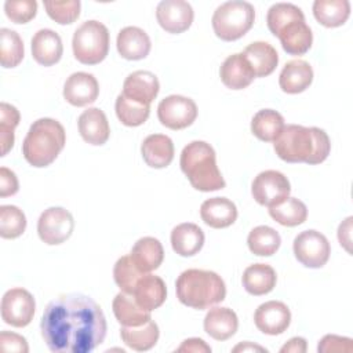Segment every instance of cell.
<instances>
[{"label":"cell","instance_id":"9c48e42d","mask_svg":"<svg viewBox=\"0 0 353 353\" xmlns=\"http://www.w3.org/2000/svg\"><path fill=\"white\" fill-rule=\"evenodd\" d=\"M291 192L288 178L276 170H266L259 172L251 185L254 200L266 207H273L284 201Z\"/></svg>","mask_w":353,"mask_h":353},{"label":"cell","instance_id":"681fc988","mask_svg":"<svg viewBox=\"0 0 353 353\" xmlns=\"http://www.w3.org/2000/svg\"><path fill=\"white\" fill-rule=\"evenodd\" d=\"M352 216H347L338 228V240L341 245L347 251L352 252L350 250V230H352Z\"/></svg>","mask_w":353,"mask_h":353},{"label":"cell","instance_id":"9a60e30c","mask_svg":"<svg viewBox=\"0 0 353 353\" xmlns=\"http://www.w3.org/2000/svg\"><path fill=\"white\" fill-rule=\"evenodd\" d=\"M99 84L94 74L87 72L72 73L63 84V98L73 106H85L97 101Z\"/></svg>","mask_w":353,"mask_h":353},{"label":"cell","instance_id":"f35d334b","mask_svg":"<svg viewBox=\"0 0 353 353\" xmlns=\"http://www.w3.org/2000/svg\"><path fill=\"white\" fill-rule=\"evenodd\" d=\"M143 274L145 273H142L135 266V263L132 262L130 255H124V256L119 258L117 262L114 263V268H113L114 283L117 284L120 291H123L125 294H130V295L134 294L137 283Z\"/></svg>","mask_w":353,"mask_h":353},{"label":"cell","instance_id":"8d00e7d4","mask_svg":"<svg viewBox=\"0 0 353 353\" xmlns=\"http://www.w3.org/2000/svg\"><path fill=\"white\" fill-rule=\"evenodd\" d=\"M25 48L21 36L8 28L0 29V62L3 68H15L23 59Z\"/></svg>","mask_w":353,"mask_h":353},{"label":"cell","instance_id":"8992f818","mask_svg":"<svg viewBox=\"0 0 353 353\" xmlns=\"http://www.w3.org/2000/svg\"><path fill=\"white\" fill-rule=\"evenodd\" d=\"M255 8L248 1L232 0L222 3L212 15V29L223 41L243 37L254 25Z\"/></svg>","mask_w":353,"mask_h":353},{"label":"cell","instance_id":"603a6c76","mask_svg":"<svg viewBox=\"0 0 353 353\" xmlns=\"http://www.w3.org/2000/svg\"><path fill=\"white\" fill-rule=\"evenodd\" d=\"M132 296L141 307L152 312L160 307L167 298L165 283L159 276L145 273L138 280Z\"/></svg>","mask_w":353,"mask_h":353},{"label":"cell","instance_id":"2e32d148","mask_svg":"<svg viewBox=\"0 0 353 353\" xmlns=\"http://www.w3.org/2000/svg\"><path fill=\"white\" fill-rule=\"evenodd\" d=\"M160 90L159 79L149 70H135L123 83V95L143 105H150Z\"/></svg>","mask_w":353,"mask_h":353},{"label":"cell","instance_id":"277c9868","mask_svg":"<svg viewBox=\"0 0 353 353\" xmlns=\"http://www.w3.org/2000/svg\"><path fill=\"white\" fill-rule=\"evenodd\" d=\"M179 165L196 190L212 192L226 186L216 165L215 150L204 141H192L188 143L181 152Z\"/></svg>","mask_w":353,"mask_h":353},{"label":"cell","instance_id":"30bf717a","mask_svg":"<svg viewBox=\"0 0 353 353\" xmlns=\"http://www.w3.org/2000/svg\"><path fill=\"white\" fill-rule=\"evenodd\" d=\"M73 229V216L63 207H50L44 210L37 221L39 237L48 245L62 244L72 236Z\"/></svg>","mask_w":353,"mask_h":353},{"label":"cell","instance_id":"d6a6232c","mask_svg":"<svg viewBox=\"0 0 353 353\" xmlns=\"http://www.w3.org/2000/svg\"><path fill=\"white\" fill-rule=\"evenodd\" d=\"M314 18L325 28L343 25L350 15V3L347 0H316L313 3Z\"/></svg>","mask_w":353,"mask_h":353},{"label":"cell","instance_id":"bcb514c9","mask_svg":"<svg viewBox=\"0 0 353 353\" xmlns=\"http://www.w3.org/2000/svg\"><path fill=\"white\" fill-rule=\"evenodd\" d=\"M0 347L3 352H15V353H28L29 346L26 339L15 332L1 331L0 332Z\"/></svg>","mask_w":353,"mask_h":353},{"label":"cell","instance_id":"c3c4849f","mask_svg":"<svg viewBox=\"0 0 353 353\" xmlns=\"http://www.w3.org/2000/svg\"><path fill=\"white\" fill-rule=\"evenodd\" d=\"M176 352H193V353H210L211 347L200 338H189L182 342Z\"/></svg>","mask_w":353,"mask_h":353},{"label":"cell","instance_id":"ac0fdd59","mask_svg":"<svg viewBox=\"0 0 353 353\" xmlns=\"http://www.w3.org/2000/svg\"><path fill=\"white\" fill-rule=\"evenodd\" d=\"M283 50L290 55H303L309 51L313 43V33L305 19H295L283 26L279 33Z\"/></svg>","mask_w":353,"mask_h":353},{"label":"cell","instance_id":"f1b7e54d","mask_svg":"<svg viewBox=\"0 0 353 353\" xmlns=\"http://www.w3.org/2000/svg\"><path fill=\"white\" fill-rule=\"evenodd\" d=\"M204 232L196 223L176 225L171 232L172 250L181 256H193L204 245Z\"/></svg>","mask_w":353,"mask_h":353},{"label":"cell","instance_id":"83f0119b","mask_svg":"<svg viewBox=\"0 0 353 353\" xmlns=\"http://www.w3.org/2000/svg\"><path fill=\"white\" fill-rule=\"evenodd\" d=\"M243 55L248 61L255 77L269 76L279 63V54L276 48L266 41H254L248 44Z\"/></svg>","mask_w":353,"mask_h":353},{"label":"cell","instance_id":"74e56055","mask_svg":"<svg viewBox=\"0 0 353 353\" xmlns=\"http://www.w3.org/2000/svg\"><path fill=\"white\" fill-rule=\"evenodd\" d=\"M117 119L127 127H138L143 124L150 113V105H143L119 94L114 103Z\"/></svg>","mask_w":353,"mask_h":353},{"label":"cell","instance_id":"ba28073f","mask_svg":"<svg viewBox=\"0 0 353 353\" xmlns=\"http://www.w3.org/2000/svg\"><path fill=\"white\" fill-rule=\"evenodd\" d=\"M292 250L298 262L312 269L323 268L331 254V245L327 237L314 229L301 232L294 239Z\"/></svg>","mask_w":353,"mask_h":353},{"label":"cell","instance_id":"f546056e","mask_svg":"<svg viewBox=\"0 0 353 353\" xmlns=\"http://www.w3.org/2000/svg\"><path fill=\"white\" fill-rule=\"evenodd\" d=\"M116 320L124 327H137L152 320L150 312L141 307L132 295L120 291L112 302Z\"/></svg>","mask_w":353,"mask_h":353},{"label":"cell","instance_id":"ee69618b","mask_svg":"<svg viewBox=\"0 0 353 353\" xmlns=\"http://www.w3.org/2000/svg\"><path fill=\"white\" fill-rule=\"evenodd\" d=\"M4 12L14 23H26L36 17V0H7L4 3Z\"/></svg>","mask_w":353,"mask_h":353},{"label":"cell","instance_id":"816d5d0a","mask_svg":"<svg viewBox=\"0 0 353 353\" xmlns=\"http://www.w3.org/2000/svg\"><path fill=\"white\" fill-rule=\"evenodd\" d=\"M233 352H266V349L262 346H258V345H252L251 342H243V343L234 346Z\"/></svg>","mask_w":353,"mask_h":353},{"label":"cell","instance_id":"d590c367","mask_svg":"<svg viewBox=\"0 0 353 353\" xmlns=\"http://www.w3.org/2000/svg\"><path fill=\"white\" fill-rule=\"evenodd\" d=\"M269 215L283 226H298L307 218V208L303 201L295 197H287L277 205L269 207Z\"/></svg>","mask_w":353,"mask_h":353},{"label":"cell","instance_id":"1f68e13d","mask_svg":"<svg viewBox=\"0 0 353 353\" xmlns=\"http://www.w3.org/2000/svg\"><path fill=\"white\" fill-rule=\"evenodd\" d=\"M120 336H121V341L132 350L145 352L152 349L157 343L160 331H159V325L153 320H149L148 323L137 327L121 325Z\"/></svg>","mask_w":353,"mask_h":353},{"label":"cell","instance_id":"7dc6e473","mask_svg":"<svg viewBox=\"0 0 353 353\" xmlns=\"http://www.w3.org/2000/svg\"><path fill=\"white\" fill-rule=\"evenodd\" d=\"M19 183L14 171L7 167L0 168V197L12 196L18 192Z\"/></svg>","mask_w":353,"mask_h":353},{"label":"cell","instance_id":"f6af8a7d","mask_svg":"<svg viewBox=\"0 0 353 353\" xmlns=\"http://www.w3.org/2000/svg\"><path fill=\"white\" fill-rule=\"evenodd\" d=\"M352 342L353 341L350 338L328 334V335H324L319 341L317 350L321 353H324V352H352L353 350Z\"/></svg>","mask_w":353,"mask_h":353},{"label":"cell","instance_id":"7c38bea8","mask_svg":"<svg viewBox=\"0 0 353 353\" xmlns=\"http://www.w3.org/2000/svg\"><path fill=\"white\" fill-rule=\"evenodd\" d=\"M34 310V298L25 288H11L1 298V319L12 327H26L32 321Z\"/></svg>","mask_w":353,"mask_h":353},{"label":"cell","instance_id":"5b68a950","mask_svg":"<svg viewBox=\"0 0 353 353\" xmlns=\"http://www.w3.org/2000/svg\"><path fill=\"white\" fill-rule=\"evenodd\" d=\"M65 142L63 125L58 120L43 117L30 125L22 143V154L30 165L47 167L58 157Z\"/></svg>","mask_w":353,"mask_h":353},{"label":"cell","instance_id":"836d02e7","mask_svg":"<svg viewBox=\"0 0 353 353\" xmlns=\"http://www.w3.org/2000/svg\"><path fill=\"white\" fill-rule=\"evenodd\" d=\"M284 127V117L273 109H261L251 120L252 134L263 142H274Z\"/></svg>","mask_w":353,"mask_h":353},{"label":"cell","instance_id":"cb8c5ba5","mask_svg":"<svg viewBox=\"0 0 353 353\" xmlns=\"http://www.w3.org/2000/svg\"><path fill=\"white\" fill-rule=\"evenodd\" d=\"M130 256L142 273H150L163 263L164 250L160 240L146 236L135 241L131 248Z\"/></svg>","mask_w":353,"mask_h":353},{"label":"cell","instance_id":"ab89813d","mask_svg":"<svg viewBox=\"0 0 353 353\" xmlns=\"http://www.w3.org/2000/svg\"><path fill=\"white\" fill-rule=\"evenodd\" d=\"M19 112L15 106L1 102L0 103V146L1 156H6L14 146V130L19 124Z\"/></svg>","mask_w":353,"mask_h":353},{"label":"cell","instance_id":"ffe728a7","mask_svg":"<svg viewBox=\"0 0 353 353\" xmlns=\"http://www.w3.org/2000/svg\"><path fill=\"white\" fill-rule=\"evenodd\" d=\"M63 52L61 36L52 29H40L32 37V55L39 65L52 66Z\"/></svg>","mask_w":353,"mask_h":353},{"label":"cell","instance_id":"484cf974","mask_svg":"<svg viewBox=\"0 0 353 353\" xmlns=\"http://www.w3.org/2000/svg\"><path fill=\"white\" fill-rule=\"evenodd\" d=\"M313 81V69L303 59H292L287 62L279 76L280 88L287 94H299L305 91Z\"/></svg>","mask_w":353,"mask_h":353},{"label":"cell","instance_id":"d4e9b609","mask_svg":"<svg viewBox=\"0 0 353 353\" xmlns=\"http://www.w3.org/2000/svg\"><path fill=\"white\" fill-rule=\"evenodd\" d=\"M239 327L237 314L222 306L210 309L204 317V331L215 341H226L232 338Z\"/></svg>","mask_w":353,"mask_h":353},{"label":"cell","instance_id":"e575fe53","mask_svg":"<svg viewBox=\"0 0 353 353\" xmlns=\"http://www.w3.org/2000/svg\"><path fill=\"white\" fill-rule=\"evenodd\" d=\"M250 251L258 256H270L280 248L281 237L277 230L270 226L259 225L254 228L247 237Z\"/></svg>","mask_w":353,"mask_h":353},{"label":"cell","instance_id":"4fadbf2b","mask_svg":"<svg viewBox=\"0 0 353 353\" xmlns=\"http://www.w3.org/2000/svg\"><path fill=\"white\" fill-rule=\"evenodd\" d=\"M156 18L165 32L178 34L190 28L194 12L185 0H163L157 4Z\"/></svg>","mask_w":353,"mask_h":353},{"label":"cell","instance_id":"6da1fadb","mask_svg":"<svg viewBox=\"0 0 353 353\" xmlns=\"http://www.w3.org/2000/svg\"><path fill=\"white\" fill-rule=\"evenodd\" d=\"M40 331L54 353H90L106 336V319L92 298L62 294L46 306Z\"/></svg>","mask_w":353,"mask_h":353},{"label":"cell","instance_id":"7a4b0ae2","mask_svg":"<svg viewBox=\"0 0 353 353\" xmlns=\"http://www.w3.org/2000/svg\"><path fill=\"white\" fill-rule=\"evenodd\" d=\"M276 154L287 163H323L331 150L327 132L319 127L288 124L274 141Z\"/></svg>","mask_w":353,"mask_h":353},{"label":"cell","instance_id":"8fae6325","mask_svg":"<svg viewBox=\"0 0 353 353\" xmlns=\"http://www.w3.org/2000/svg\"><path fill=\"white\" fill-rule=\"evenodd\" d=\"M159 121L170 130H182L193 124L197 117V105L183 95H168L157 106Z\"/></svg>","mask_w":353,"mask_h":353},{"label":"cell","instance_id":"44dd1931","mask_svg":"<svg viewBox=\"0 0 353 353\" xmlns=\"http://www.w3.org/2000/svg\"><path fill=\"white\" fill-rule=\"evenodd\" d=\"M200 216L205 225L214 229H223L237 219L236 204L226 197H211L203 201Z\"/></svg>","mask_w":353,"mask_h":353},{"label":"cell","instance_id":"e0dca14e","mask_svg":"<svg viewBox=\"0 0 353 353\" xmlns=\"http://www.w3.org/2000/svg\"><path fill=\"white\" fill-rule=\"evenodd\" d=\"M116 47L124 59L139 61L149 55L152 43L143 29L138 26H125L117 34Z\"/></svg>","mask_w":353,"mask_h":353},{"label":"cell","instance_id":"4dcf8cb0","mask_svg":"<svg viewBox=\"0 0 353 353\" xmlns=\"http://www.w3.org/2000/svg\"><path fill=\"white\" fill-rule=\"evenodd\" d=\"M277 281V274L274 269L268 263H254L245 268L241 283L244 290L255 296L269 294Z\"/></svg>","mask_w":353,"mask_h":353},{"label":"cell","instance_id":"52a82bcc","mask_svg":"<svg viewBox=\"0 0 353 353\" xmlns=\"http://www.w3.org/2000/svg\"><path fill=\"white\" fill-rule=\"evenodd\" d=\"M72 48L74 58L84 65L102 62L109 52V30L95 19L83 22L73 34Z\"/></svg>","mask_w":353,"mask_h":353},{"label":"cell","instance_id":"f907efd6","mask_svg":"<svg viewBox=\"0 0 353 353\" xmlns=\"http://www.w3.org/2000/svg\"><path fill=\"white\" fill-rule=\"evenodd\" d=\"M307 349L306 339L302 336H294L291 338L284 346H281V353H305Z\"/></svg>","mask_w":353,"mask_h":353},{"label":"cell","instance_id":"5bb4252c","mask_svg":"<svg viewBox=\"0 0 353 353\" xmlns=\"http://www.w3.org/2000/svg\"><path fill=\"white\" fill-rule=\"evenodd\" d=\"M254 323L263 334L280 335L290 327L291 312L284 302L268 301L256 307Z\"/></svg>","mask_w":353,"mask_h":353},{"label":"cell","instance_id":"7402d4cb","mask_svg":"<svg viewBox=\"0 0 353 353\" xmlns=\"http://www.w3.org/2000/svg\"><path fill=\"white\" fill-rule=\"evenodd\" d=\"M219 76L222 83L230 90H243L255 79V74L243 52L229 55L221 65Z\"/></svg>","mask_w":353,"mask_h":353},{"label":"cell","instance_id":"3957f363","mask_svg":"<svg viewBox=\"0 0 353 353\" xmlns=\"http://www.w3.org/2000/svg\"><path fill=\"white\" fill-rule=\"evenodd\" d=\"M176 298L185 306L193 309H208L226 296V285L223 279L204 269H188L182 272L175 281Z\"/></svg>","mask_w":353,"mask_h":353},{"label":"cell","instance_id":"4316f807","mask_svg":"<svg viewBox=\"0 0 353 353\" xmlns=\"http://www.w3.org/2000/svg\"><path fill=\"white\" fill-rule=\"evenodd\" d=\"M174 152L171 138L163 134L148 135L141 145L143 161L152 168H164L170 165L174 159Z\"/></svg>","mask_w":353,"mask_h":353},{"label":"cell","instance_id":"b9f144b4","mask_svg":"<svg viewBox=\"0 0 353 353\" xmlns=\"http://www.w3.org/2000/svg\"><path fill=\"white\" fill-rule=\"evenodd\" d=\"M295 19H305V15L299 7L291 3H276L269 8L266 15L268 28L274 36L283 26Z\"/></svg>","mask_w":353,"mask_h":353},{"label":"cell","instance_id":"60d3db41","mask_svg":"<svg viewBox=\"0 0 353 353\" xmlns=\"http://www.w3.org/2000/svg\"><path fill=\"white\" fill-rule=\"evenodd\" d=\"M26 229V216L17 205L0 207V236L3 239H17Z\"/></svg>","mask_w":353,"mask_h":353},{"label":"cell","instance_id":"7bdbcfd3","mask_svg":"<svg viewBox=\"0 0 353 353\" xmlns=\"http://www.w3.org/2000/svg\"><path fill=\"white\" fill-rule=\"evenodd\" d=\"M80 7L81 4L79 0L44 1V8L48 17L61 25L73 23L80 15Z\"/></svg>","mask_w":353,"mask_h":353},{"label":"cell","instance_id":"d6986e66","mask_svg":"<svg viewBox=\"0 0 353 353\" xmlns=\"http://www.w3.org/2000/svg\"><path fill=\"white\" fill-rule=\"evenodd\" d=\"M79 132L81 138L94 146L103 145L110 135L109 123L106 114L99 108H88L77 120Z\"/></svg>","mask_w":353,"mask_h":353}]
</instances>
